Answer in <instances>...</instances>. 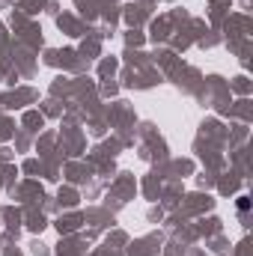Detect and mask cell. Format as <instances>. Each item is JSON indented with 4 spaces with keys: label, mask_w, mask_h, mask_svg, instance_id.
<instances>
[{
    "label": "cell",
    "mask_w": 253,
    "mask_h": 256,
    "mask_svg": "<svg viewBox=\"0 0 253 256\" xmlns=\"http://www.w3.org/2000/svg\"><path fill=\"white\" fill-rule=\"evenodd\" d=\"M238 208H242V212H248V208H250V200H248V196H242V200H238Z\"/></svg>",
    "instance_id": "6da1fadb"
}]
</instances>
